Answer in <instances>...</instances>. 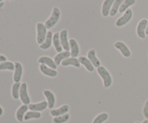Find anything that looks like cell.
Segmentation results:
<instances>
[{"label": "cell", "instance_id": "7402d4cb", "mask_svg": "<svg viewBox=\"0 0 148 123\" xmlns=\"http://www.w3.org/2000/svg\"><path fill=\"white\" fill-rule=\"evenodd\" d=\"M79 63L82 65H83L85 66V69L90 72H92L94 71V66L91 63V62L90 61L89 59L88 58L85 57V56H81L79 58Z\"/></svg>", "mask_w": 148, "mask_h": 123}, {"label": "cell", "instance_id": "7a4b0ae2", "mask_svg": "<svg viewBox=\"0 0 148 123\" xmlns=\"http://www.w3.org/2000/svg\"><path fill=\"white\" fill-rule=\"evenodd\" d=\"M97 71L102 79L104 87L108 88L109 86H111L112 84V78H111L109 72L106 69V68H104L103 66H100L97 69Z\"/></svg>", "mask_w": 148, "mask_h": 123}, {"label": "cell", "instance_id": "9c48e42d", "mask_svg": "<svg viewBox=\"0 0 148 123\" xmlns=\"http://www.w3.org/2000/svg\"><path fill=\"white\" fill-rule=\"evenodd\" d=\"M114 1L115 0H104L102 5V9H101V13L103 17H106L109 15Z\"/></svg>", "mask_w": 148, "mask_h": 123}, {"label": "cell", "instance_id": "603a6c76", "mask_svg": "<svg viewBox=\"0 0 148 123\" xmlns=\"http://www.w3.org/2000/svg\"><path fill=\"white\" fill-rule=\"evenodd\" d=\"M53 45L55 48V50L58 53L62 52L63 48H62V44L60 42V38H59V33H56L53 35Z\"/></svg>", "mask_w": 148, "mask_h": 123}, {"label": "cell", "instance_id": "4fadbf2b", "mask_svg": "<svg viewBox=\"0 0 148 123\" xmlns=\"http://www.w3.org/2000/svg\"><path fill=\"white\" fill-rule=\"evenodd\" d=\"M14 66H15V69H14L13 79H14V82H20L21 80L22 75H23V66H22L21 63L19 62H15Z\"/></svg>", "mask_w": 148, "mask_h": 123}, {"label": "cell", "instance_id": "5bb4252c", "mask_svg": "<svg viewBox=\"0 0 148 123\" xmlns=\"http://www.w3.org/2000/svg\"><path fill=\"white\" fill-rule=\"evenodd\" d=\"M96 53H95V50L94 49L92 50H90L89 52L88 53V58L89 59L90 61L91 62L92 65H93L94 67L97 68L101 66V62L98 60V58L96 57Z\"/></svg>", "mask_w": 148, "mask_h": 123}, {"label": "cell", "instance_id": "4316f807", "mask_svg": "<svg viewBox=\"0 0 148 123\" xmlns=\"http://www.w3.org/2000/svg\"><path fill=\"white\" fill-rule=\"evenodd\" d=\"M21 84L20 82H15L13 84L12 88V95L14 99H17L20 97V89Z\"/></svg>", "mask_w": 148, "mask_h": 123}, {"label": "cell", "instance_id": "5b68a950", "mask_svg": "<svg viewBox=\"0 0 148 123\" xmlns=\"http://www.w3.org/2000/svg\"><path fill=\"white\" fill-rule=\"evenodd\" d=\"M20 98L24 105H29L30 104V99L27 94V86L26 83L21 84L20 89Z\"/></svg>", "mask_w": 148, "mask_h": 123}, {"label": "cell", "instance_id": "6da1fadb", "mask_svg": "<svg viewBox=\"0 0 148 123\" xmlns=\"http://www.w3.org/2000/svg\"><path fill=\"white\" fill-rule=\"evenodd\" d=\"M60 15H61V12L59 9L56 7H53L50 17L46 20V22H45L44 24L46 28L51 29V27H53V26L58 22V21H59V18H60Z\"/></svg>", "mask_w": 148, "mask_h": 123}, {"label": "cell", "instance_id": "f35d334b", "mask_svg": "<svg viewBox=\"0 0 148 123\" xmlns=\"http://www.w3.org/2000/svg\"><path fill=\"white\" fill-rule=\"evenodd\" d=\"M10 1H13V0H10Z\"/></svg>", "mask_w": 148, "mask_h": 123}, {"label": "cell", "instance_id": "277c9868", "mask_svg": "<svg viewBox=\"0 0 148 123\" xmlns=\"http://www.w3.org/2000/svg\"><path fill=\"white\" fill-rule=\"evenodd\" d=\"M37 29V43L39 45H41L44 42L47 35V28L43 23L38 22L36 24Z\"/></svg>", "mask_w": 148, "mask_h": 123}, {"label": "cell", "instance_id": "74e56055", "mask_svg": "<svg viewBox=\"0 0 148 123\" xmlns=\"http://www.w3.org/2000/svg\"><path fill=\"white\" fill-rule=\"evenodd\" d=\"M135 123H140L139 122H135Z\"/></svg>", "mask_w": 148, "mask_h": 123}, {"label": "cell", "instance_id": "f546056e", "mask_svg": "<svg viewBox=\"0 0 148 123\" xmlns=\"http://www.w3.org/2000/svg\"><path fill=\"white\" fill-rule=\"evenodd\" d=\"M108 115L106 112H103V113L98 115L96 118L94 119L92 123H103L104 122L108 120Z\"/></svg>", "mask_w": 148, "mask_h": 123}, {"label": "cell", "instance_id": "cb8c5ba5", "mask_svg": "<svg viewBox=\"0 0 148 123\" xmlns=\"http://www.w3.org/2000/svg\"><path fill=\"white\" fill-rule=\"evenodd\" d=\"M124 0H115L114 2V4H113L112 7H111V12H110L109 16L111 17H114L116 14H117V12L119 10L120 7H121V4L123 3Z\"/></svg>", "mask_w": 148, "mask_h": 123}, {"label": "cell", "instance_id": "7c38bea8", "mask_svg": "<svg viewBox=\"0 0 148 123\" xmlns=\"http://www.w3.org/2000/svg\"><path fill=\"white\" fill-rule=\"evenodd\" d=\"M43 94L47 99L48 102V107L51 109L54 107L55 103H56V98H55L54 94L53 92H51L49 90H44L43 91Z\"/></svg>", "mask_w": 148, "mask_h": 123}, {"label": "cell", "instance_id": "8992f818", "mask_svg": "<svg viewBox=\"0 0 148 123\" xmlns=\"http://www.w3.org/2000/svg\"><path fill=\"white\" fill-rule=\"evenodd\" d=\"M59 38H60L61 44L62 48L65 51H69L70 47H69V42L68 40V32L66 30H62L59 33Z\"/></svg>", "mask_w": 148, "mask_h": 123}, {"label": "cell", "instance_id": "e0dca14e", "mask_svg": "<svg viewBox=\"0 0 148 123\" xmlns=\"http://www.w3.org/2000/svg\"><path fill=\"white\" fill-rule=\"evenodd\" d=\"M69 106L65 105H63V106L60 107L58 108V109H52V110H51L50 114L51 116L54 117L55 118V117L61 116V115H64V114H66L68 112V111H69Z\"/></svg>", "mask_w": 148, "mask_h": 123}, {"label": "cell", "instance_id": "ffe728a7", "mask_svg": "<svg viewBox=\"0 0 148 123\" xmlns=\"http://www.w3.org/2000/svg\"><path fill=\"white\" fill-rule=\"evenodd\" d=\"M27 109H28V106L26 105H23L20 107L18 109H17V112H16V118L19 122H22L24 120V117L25 113L27 112Z\"/></svg>", "mask_w": 148, "mask_h": 123}, {"label": "cell", "instance_id": "d6986e66", "mask_svg": "<svg viewBox=\"0 0 148 123\" xmlns=\"http://www.w3.org/2000/svg\"><path fill=\"white\" fill-rule=\"evenodd\" d=\"M40 71L43 73L44 75L47 76H50V77H55L57 76V71L54 69H52L51 68L48 67L47 66L44 64L40 65Z\"/></svg>", "mask_w": 148, "mask_h": 123}, {"label": "cell", "instance_id": "d6a6232c", "mask_svg": "<svg viewBox=\"0 0 148 123\" xmlns=\"http://www.w3.org/2000/svg\"><path fill=\"white\" fill-rule=\"evenodd\" d=\"M2 115H3V109H2V108L0 107V116H1Z\"/></svg>", "mask_w": 148, "mask_h": 123}, {"label": "cell", "instance_id": "9a60e30c", "mask_svg": "<svg viewBox=\"0 0 148 123\" xmlns=\"http://www.w3.org/2000/svg\"><path fill=\"white\" fill-rule=\"evenodd\" d=\"M69 47H70L71 50V57L76 58L79 53V48L75 39H70L69 40Z\"/></svg>", "mask_w": 148, "mask_h": 123}, {"label": "cell", "instance_id": "ac0fdd59", "mask_svg": "<svg viewBox=\"0 0 148 123\" xmlns=\"http://www.w3.org/2000/svg\"><path fill=\"white\" fill-rule=\"evenodd\" d=\"M71 56V53L69 51H64L61 52V53H59L57 55H56L54 57V60L55 63H56L57 66H59V64L62 63V62L65 59L68 58Z\"/></svg>", "mask_w": 148, "mask_h": 123}, {"label": "cell", "instance_id": "484cf974", "mask_svg": "<svg viewBox=\"0 0 148 123\" xmlns=\"http://www.w3.org/2000/svg\"><path fill=\"white\" fill-rule=\"evenodd\" d=\"M40 117H41V114L40 113V112H35V111L30 110L25 113L24 117V120L27 121L31 119H38Z\"/></svg>", "mask_w": 148, "mask_h": 123}, {"label": "cell", "instance_id": "f1b7e54d", "mask_svg": "<svg viewBox=\"0 0 148 123\" xmlns=\"http://www.w3.org/2000/svg\"><path fill=\"white\" fill-rule=\"evenodd\" d=\"M69 118H70L69 115L66 113L63 115H61V116L55 117L53 119V123H65L69 120Z\"/></svg>", "mask_w": 148, "mask_h": 123}, {"label": "cell", "instance_id": "8d00e7d4", "mask_svg": "<svg viewBox=\"0 0 148 123\" xmlns=\"http://www.w3.org/2000/svg\"><path fill=\"white\" fill-rule=\"evenodd\" d=\"M3 1H4V0H0V3H1V2H2Z\"/></svg>", "mask_w": 148, "mask_h": 123}, {"label": "cell", "instance_id": "8fae6325", "mask_svg": "<svg viewBox=\"0 0 148 123\" xmlns=\"http://www.w3.org/2000/svg\"><path fill=\"white\" fill-rule=\"evenodd\" d=\"M38 63H41V64H44L47 66L48 67L51 68L52 69H56L57 68V65L55 63L54 60L51 59V58L48 57V56H42L38 59Z\"/></svg>", "mask_w": 148, "mask_h": 123}, {"label": "cell", "instance_id": "3957f363", "mask_svg": "<svg viewBox=\"0 0 148 123\" xmlns=\"http://www.w3.org/2000/svg\"><path fill=\"white\" fill-rule=\"evenodd\" d=\"M132 15H133L132 10L131 9L129 8L128 10H127L125 12H124V14H123L121 17H120L119 18L117 19V20L115 22L116 26V27H120L125 25L126 24H127V23L132 20Z\"/></svg>", "mask_w": 148, "mask_h": 123}, {"label": "cell", "instance_id": "44dd1931", "mask_svg": "<svg viewBox=\"0 0 148 123\" xmlns=\"http://www.w3.org/2000/svg\"><path fill=\"white\" fill-rule=\"evenodd\" d=\"M61 64L63 66H72L76 68H79V66H80L79 59H77L76 58H68L64 60Z\"/></svg>", "mask_w": 148, "mask_h": 123}, {"label": "cell", "instance_id": "4dcf8cb0", "mask_svg": "<svg viewBox=\"0 0 148 123\" xmlns=\"http://www.w3.org/2000/svg\"><path fill=\"white\" fill-rule=\"evenodd\" d=\"M143 115L146 119H148V100L146 102L144 108H143Z\"/></svg>", "mask_w": 148, "mask_h": 123}, {"label": "cell", "instance_id": "ba28073f", "mask_svg": "<svg viewBox=\"0 0 148 123\" xmlns=\"http://www.w3.org/2000/svg\"><path fill=\"white\" fill-rule=\"evenodd\" d=\"M114 47L116 49H118L124 57L130 58L131 56V51H130L129 48L127 46V45L124 44L123 42L117 41L114 44Z\"/></svg>", "mask_w": 148, "mask_h": 123}, {"label": "cell", "instance_id": "e575fe53", "mask_svg": "<svg viewBox=\"0 0 148 123\" xmlns=\"http://www.w3.org/2000/svg\"><path fill=\"white\" fill-rule=\"evenodd\" d=\"M3 5H4V2H1V3H0V7H3Z\"/></svg>", "mask_w": 148, "mask_h": 123}, {"label": "cell", "instance_id": "83f0119b", "mask_svg": "<svg viewBox=\"0 0 148 123\" xmlns=\"http://www.w3.org/2000/svg\"><path fill=\"white\" fill-rule=\"evenodd\" d=\"M15 66L14 63L10 61L2 62L0 63V70H9V71H14Z\"/></svg>", "mask_w": 148, "mask_h": 123}, {"label": "cell", "instance_id": "2e32d148", "mask_svg": "<svg viewBox=\"0 0 148 123\" xmlns=\"http://www.w3.org/2000/svg\"><path fill=\"white\" fill-rule=\"evenodd\" d=\"M53 33L51 31H48L47 35L44 42L40 45V48L43 50H47L51 46V43H53Z\"/></svg>", "mask_w": 148, "mask_h": 123}, {"label": "cell", "instance_id": "836d02e7", "mask_svg": "<svg viewBox=\"0 0 148 123\" xmlns=\"http://www.w3.org/2000/svg\"><path fill=\"white\" fill-rule=\"evenodd\" d=\"M145 34H146V35H148V23H147V27H146V30H145Z\"/></svg>", "mask_w": 148, "mask_h": 123}, {"label": "cell", "instance_id": "1f68e13d", "mask_svg": "<svg viewBox=\"0 0 148 123\" xmlns=\"http://www.w3.org/2000/svg\"><path fill=\"white\" fill-rule=\"evenodd\" d=\"M7 60V58L4 56H2V55H0V63H2V62H5Z\"/></svg>", "mask_w": 148, "mask_h": 123}, {"label": "cell", "instance_id": "30bf717a", "mask_svg": "<svg viewBox=\"0 0 148 123\" xmlns=\"http://www.w3.org/2000/svg\"><path fill=\"white\" fill-rule=\"evenodd\" d=\"M48 107V102L46 101L40 102V103L36 104H30L28 105V109L31 111L35 112H41L46 109Z\"/></svg>", "mask_w": 148, "mask_h": 123}, {"label": "cell", "instance_id": "d590c367", "mask_svg": "<svg viewBox=\"0 0 148 123\" xmlns=\"http://www.w3.org/2000/svg\"><path fill=\"white\" fill-rule=\"evenodd\" d=\"M143 123H148V120H144Z\"/></svg>", "mask_w": 148, "mask_h": 123}, {"label": "cell", "instance_id": "52a82bcc", "mask_svg": "<svg viewBox=\"0 0 148 123\" xmlns=\"http://www.w3.org/2000/svg\"><path fill=\"white\" fill-rule=\"evenodd\" d=\"M148 23V20L146 19L140 20L137 27V34L138 37L141 39H145L146 37L145 30Z\"/></svg>", "mask_w": 148, "mask_h": 123}, {"label": "cell", "instance_id": "d4e9b609", "mask_svg": "<svg viewBox=\"0 0 148 123\" xmlns=\"http://www.w3.org/2000/svg\"><path fill=\"white\" fill-rule=\"evenodd\" d=\"M135 2L136 0H124V1H123L122 4H121L119 12L120 13H124L126 10H128L129 7L134 5V4H135Z\"/></svg>", "mask_w": 148, "mask_h": 123}]
</instances>
